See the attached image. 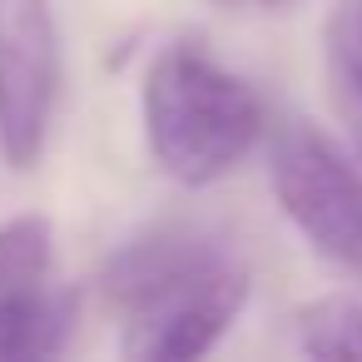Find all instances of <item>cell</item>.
<instances>
[{
  "mask_svg": "<svg viewBox=\"0 0 362 362\" xmlns=\"http://www.w3.org/2000/svg\"><path fill=\"white\" fill-rule=\"evenodd\" d=\"M105 303L119 322V352L134 362H189L223 342L243 317L253 278L238 258L189 228L129 238L105 263Z\"/></svg>",
  "mask_w": 362,
  "mask_h": 362,
  "instance_id": "cell-1",
  "label": "cell"
},
{
  "mask_svg": "<svg viewBox=\"0 0 362 362\" xmlns=\"http://www.w3.org/2000/svg\"><path fill=\"white\" fill-rule=\"evenodd\" d=\"M139 124L154 169L184 189L228 179L263 139V95L228 70L204 40H169L149 55L139 85Z\"/></svg>",
  "mask_w": 362,
  "mask_h": 362,
  "instance_id": "cell-2",
  "label": "cell"
},
{
  "mask_svg": "<svg viewBox=\"0 0 362 362\" xmlns=\"http://www.w3.org/2000/svg\"><path fill=\"white\" fill-rule=\"evenodd\" d=\"M263 164L268 189L298 238L342 278L362 283V159L313 119L288 115L268 124Z\"/></svg>",
  "mask_w": 362,
  "mask_h": 362,
  "instance_id": "cell-3",
  "label": "cell"
},
{
  "mask_svg": "<svg viewBox=\"0 0 362 362\" xmlns=\"http://www.w3.org/2000/svg\"><path fill=\"white\" fill-rule=\"evenodd\" d=\"M60 105V25L50 0H0V159L30 174Z\"/></svg>",
  "mask_w": 362,
  "mask_h": 362,
  "instance_id": "cell-4",
  "label": "cell"
},
{
  "mask_svg": "<svg viewBox=\"0 0 362 362\" xmlns=\"http://www.w3.org/2000/svg\"><path fill=\"white\" fill-rule=\"evenodd\" d=\"M322 85L352 154L362 159V0H337L322 21Z\"/></svg>",
  "mask_w": 362,
  "mask_h": 362,
  "instance_id": "cell-5",
  "label": "cell"
},
{
  "mask_svg": "<svg viewBox=\"0 0 362 362\" xmlns=\"http://www.w3.org/2000/svg\"><path fill=\"white\" fill-rule=\"evenodd\" d=\"M75 327V303L50 283L40 293L0 298V362H40L60 357Z\"/></svg>",
  "mask_w": 362,
  "mask_h": 362,
  "instance_id": "cell-6",
  "label": "cell"
},
{
  "mask_svg": "<svg viewBox=\"0 0 362 362\" xmlns=\"http://www.w3.org/2000/svg\"><path fill=\"white\" fill-rule=\"evenodd\" d=\"M55 283V228L45 214H16L0 223V298L40 293Z\"/></svg>",
  "mask_w": 362,
  "mask_h": 362,
  "instance_id": "cell-7",
  "label": "cell"
},
{
  "mask_svg": "<svg viewBox=\"0 0 362 362\" xmlns=\"http://www.w3.org/2000/svg\"><path fill=\"white\" fill-rule=\"evenodd\" d=\"M298 352L317 362H362V298L322 293L293 313Z\"/></svg>",
  "mask_w": 362,
  "mask_h": 362,
  "instance_id": "cell-8",
  "label": "cell"
},
{
  "mask_svg": "<svg viewBox=\"0 0 362 362\" xmlns=\"http://www.w3.org/2000/svg\"><path fill=\"white\" fill-rule=\"evenodd\" d=\"M258 6H288V0H258Z\"/></svg>",
  "mask_w": 362,
  "mask_h": 362,
  "instance_id": "cell-9",
  "label": "cell"
}]
</instances>
